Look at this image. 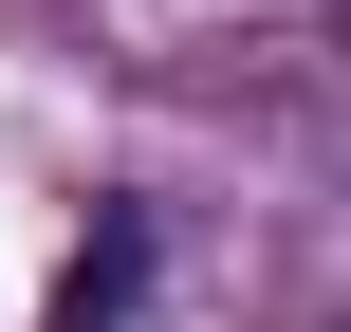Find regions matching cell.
<instances>
[{"instance_id":"6da1fadb","label":"cell","mask_w":351,"mask_h":332,"mask_svg":"<svg viewBox=\"0 0 351 332\" xmlns=\"http://www.w3.org/2000/svg\"><path fill=\"white\" fill-rule=\"evenodd\" d=\"M130 277H148V222H93V259L56 277V332H130Z\"/></svg>"}]
</instances>
